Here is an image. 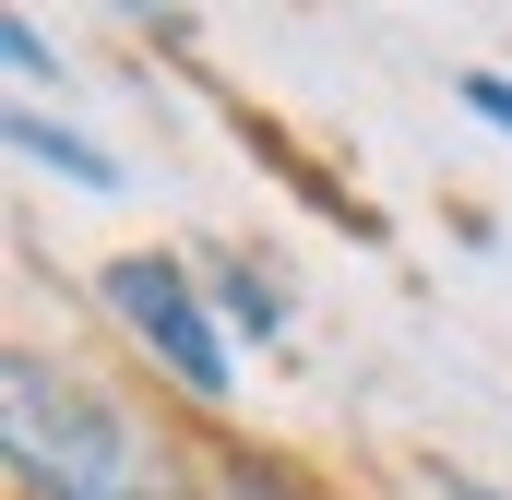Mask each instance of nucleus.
<instances>
[{"instance_id":"1","label":"nucleus","mask_w":512,"mask_h":500,"mask_svg":"<svg viewBox=\"0 0 512 500\" xmlns=\"http://www.w3.org/2000/svg\"><path fill=\"white\" fill-rule=\"evenodd\" d=\"M0 441H12L24 500H191L179 453L48 346H0Z\"/></svg>"},{"instance_id":"8","label":"nucleus","mask_w":512,"mask_h":500,"mask_svg":"<svg viewBox=\"0 0 512 500\" xmlns=\"http://www.w3.org/2000/svg\"><path fill=\"white\" fill-rule=\"evenodd\" d=\"M429 489L441 500H512V489H489V477H465V465H429Z\"/></svg>"},{"instance_id":"6","label":"nucleus","mask_w":512,"mask_h":500,"mask_svg":"<svg viewBox=\"0 0 512 500\" xmlns=\"http://www.w3.org/2000/svg\"><path fill=\"white\" fill-rule=\"evenodd\" d=\"M0 48H12V72H24V84H48V72H60V48H48V24H36V12H12V24H0Z\"/></svg>"},{"instance_id":"7","label":"nucleus","mask_w":512,"mask_h":500,"mask_svg":"<svg viewBox=\"0 0 512 500\" xmlns=\"http://www.w3.org/2000/svg\"><path fill=\"white\" fill-rule=\"evenodd\" d=\"M465 108H477V120H501V131H512V84H501V72H465Z\"/></svg>"},{"instance_id":"5","label":"nucleus","mask_w":512,"mask_h":500,"mask_svg":"<svg viewBox=\"0 0 512 500\" xmlns=\"http://www.w3.org/2000/svg\"><path fill=\"white\" fill-rule=\"evenodd\" d=\"M215 500H322V489H298V477L262 465V453H215Z\"/></svg>"},{"instance_id":"2","label":"nucleus","mask_w":512,"mask_h":500,"mask_svg":"<svg viewBox=\"0 0 512 500\" xmlns=\"http://www.w3.org/2000/svg\"><path fill=\"white\" fill-rule=\"evenodd\" d=\"M96 298L131 322V346L155 358V370L179 381L191 405H227V381H239V358H227V322H215V286H191V262H167V250H120L108 274H96Z\"/></svg>"},{"instance_id":"3","label":"nucleus","mask_w":512,"mask_h":500,"mask_svg":"<svg viewBox=\"0 0 512 500\" xmlns=\"http://www.w3.org/2000/svg\"><path fill=\"white\" fill-rule=\"evenodd\" d=\"M12 155H36V167H60L72 191H120V155H108V143H84L72 120H48V108H12Z\"/></svg>"},{"instance_id":"4","label":"nucleus","mask_w":512,"mask_h":500,"mask_svg":"<svg viewBox=\"0 0 512 500\" xmlns=\"http://www.w3.org/2000/svg\"><path fill=\"white\" fill-rule=\"evenodd\" d=\"M215 322H239L251 346H274V322H286V286L251 274V262H215Z\"/></svg>"}]
</instances>
